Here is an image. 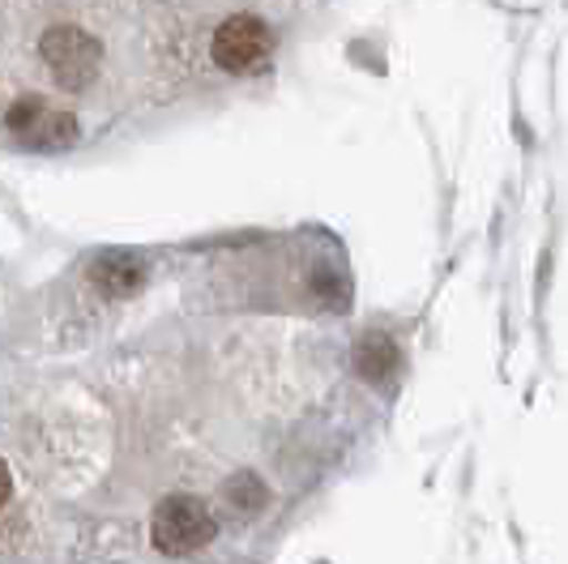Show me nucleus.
Here are the masks:
<instances>
[{"instance_id":"obj_5","label":"nucleus","mask_w":568,"mask_h":564,"mask_svg":"<svg viewBox=\"0 0 568 564\" xmlns=\"http://www.w3.org/2000/svg\"><path fill=\"white\" fill-rule=\"evenodd\" d=\"M9 501H13V471H9V462L0 457V513L9 508Z\"/></svg>"},{"instance_id":"obj_2","label":"nucleus","mask_w":568,"mask_h":564,"mask_svg":"<svg viewBox=\"0 0 568 564\" xmlns=\"http://www.w3.org/2000/svg\"><path fill=\"white\" fill-rule=\"evenodd\" d=\"M39 60H43L48 78L60 90L78 94V90H85V85L99 78V69H103V43L82 27H52L43 30V39H39Z\"/></svg>"},{"instance_id":"obj_1","label":"nucleus","mask_w":568,"mask_h":564,"mask_svg":"<svg viewBox=\"0 0 568 564\" xmlns=\"http://www.w3.org/2000/svg\"><path fill=\"white\" fill-rule=\"evenodd\" d=\"M214 535H219L214 508L189 492L163 496L150 513V547L159 556H193L201 547H210Z\"/></svg>"},{"instance_id":"obj_4","label":"nucleus","mask_w":568,"mask_h":564,"mask_svg":"<svg viewBox=\"0 0 568 564\" xmlns=\"http://www.w3.org/2000/svg\"><path fill=\"white\" fill-rule=\"evenodd\" d=\"M355 360H359V372H364L368 381H385V376L398 367V351H394L389 339L372 334V339H364V346L355 351Z\"/></svg>"},{"instance_id":"obj_3","label":"nucleus","mask_w":568,"mask_h":564,"mask_svg":"<svg viewBox=\"0 0 568 564\" xmlns=\"http://www.w3.org/2000/svg\"><path fill=\"white\" fill-rule=\"evenodd\" d=\"M274 52V34L253 13H231L210 34V57L223 73H253Z\"/></svg>"}]
</instances>
